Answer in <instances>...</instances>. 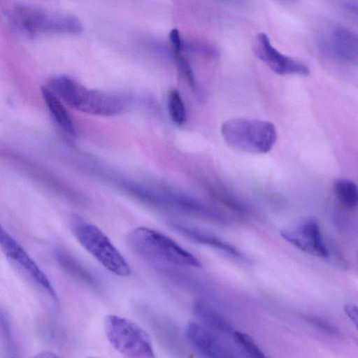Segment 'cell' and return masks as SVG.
Instances as JSON below:
<instances>
[{
    "mask_svg": "<svg viewBox=\"0 0 358 358\" xmlns=\"http://www.w3.org/2000/svg\"><path fill=\"white\" fill-rule=\"evenodd\" d=\"M131 249L138 255L180 266L200 267V261L166 235L145 227H138L127 234Z\"/></svg>",
    "mask_w": 358,
    "mask_h": 358,
    "instance_id": "obj_3",
    "label": "cell"
},
{
    "mask_svg": "<svg viewBox=\"0 0 358 358\" xmlns=\"http://www.w3.org/2000/svg\"><path fill=\"white\" fill-rule=\"evenodd\" d=\"M232 336L236 343L249 356L264 357L265 355L253 338L242 331H234Z\"/></svg>",
    "mask_w": 358,
    "mask_h": 358,
    "instance_id": "obj_18",
    "label": "cell"
},
{
    "mask_svg": "<svg viewBox=\"0 0 358 358\" xmlns=\"http://www.w3.org/2000/svg\"><path fill=\"white\" fill-rule=\"evenodd\" d=\"M329 39L331 51L336 58L348 63H357L358 38L355 33L345 27H336Z\"/></svg>",
    "mask_w": 358,
    "mask_h": 358,
    "instance_id": "obj_11",
    "label": "cell"
},
{
    "mask_svg": "<svg viewBox=\"0 0 358 358\" xmlns=\"http://www.w3.org/2000/svg\"><path fill=\"white\" fill-rule=\"evenodd\" d=\"M103 325L108 342L119 353L131 358L155 357L148 334L134 322L110 314L104 318Z\"/></svg>",
    "mask_w": 358,
    "mask_h": 358,
    "instance_id": "obj_6",
    "label": "cell"
},
{
    "mask_svg": "<svg viewBox=\"0 0 358 358\" xmlns=\"http://www.w3.org/2000/svg\"><path fill=\"white\" fill-rule=\"evenodd\" d=\"M220 131L229 146L251 154L269 152L278 138L276 128L272 122L256 118L229 119L222 124Z\"/></svg>",
    "mask_w": 358,
    "mask_h": 358,
    "instance_id": "obj_2",
    "label": "cell"
},
{
    "mask_svg": "<svg viewBox=\"0 0 358 358\" xmlns=\"http://www.w3.org/2000/svg\"><path fill=\"white\" fill-rule=\"evenodd\" d=\"M184 337L192 350L201 357H232L229 347L215 332L201 323L193 321L188 322L185 329Z\"/></svg>",
    "mask_w": 358,
    "mask_h": 358,
    "instance_id": "obj_9",
    "label": "cell"
},
{
    "mask_svg": "<svg viewBox=\"0 0 358 358\" xmlns=\"http://www.w3.org/2000/svg\"><path fill=\"white\" fill-rule=\"evenodd\" d=\"M168 224L173 231L194 243L213 247L235 257L241 256L235 247L206 231L177 221H171Z\"/></svg>",
    "mask_w": 358,
    "mask_h": 358,
    "instance_id": "obj_12",
    "label": "cell"
},
{
    "mask_svg": "<svg viewBox=\"0 0 358 358\" xmlns=\"http://www.w3.org/2000/svg\"><path fill=\"white\" fill-rule=\"evenodd\" d=\"M169 40L172 48V52H182L184 50V43L182 38L176 29H173L169 34Z\"/></svg>",
    "mask_w": 358,
    "mask_h": 358,
    "instance_id": "obj_24",
    "label": "cell"
},
{
    "mask_svg": "<svg viewBox=\"0 0 358 358\" xmlns=\"http://www.w3.org/2000/svg\"><path fill=\"white\" fill-rule=\"evenodd\" d=\"M55 259L69 275L93 289H99L96 280L75 257L66 251L57 250Z\"/></svg>",
    "mask_w": 358,
    "mask_h": 358,
    "instance_id": "obj_15",
    "label": "cell"
},
{
    "mask_svg": "<svg viewBox=\"0 0 358 358\" xmlns=\"http://www.w3.org/2000/svg\"><path fill=\"white\" fill-rule=\"evenodd\" d=\"M280 236L301 251L322 258L329 257L320 226L315 219H308L296 228L282 230Z\"/></svg>",
    "mask_w": 358,
    "mask_h": 358,
    "instance_id": "obj_10",
    "label": "cell"
},
{
    "mask_svg": "<svg viewBox=\"0 0 358 358\" xmlns=\"http://www.w3.org/2000/svg\"><path fill=\"white\" fill-rule=\"evenodd\" d=\"M222 3L233 5V6H241L245 3L246 0H218Z\"/></svg>",
    "mask_w": 358,
    "mask_h": 358,
    "instance_id": "obj_26",
    "label": "cell"
},
{
    "mask_svg": "<svg viewBox=\"0 0 358 358\" xmlns=\"http://www.w3.org/2000/svg\"><path fill=\"white\" fill-rule=\"evenodd\" d=\"M334 192L338 201L346 208H355L358 203L357 185L351 180L338 178L333 184Z\"/></svg>",
    "mask_w": 358,
    "mask_h": 358,
    "instance_id": "obj_16",
    "label": "cell"
},
{
    "mask_svg": "<svg viewBox=\"0 0 358 358\" xmlns=\"http://www.w3.org/2000/svg\"><path fill=\"white\" fill-rule=\"evenodd\" d=\"M13 19L17 29L30 38L44 34H78L83 30L80 20L75 16L34 6H17Z\"/></svg>",
    "mask_w": 358,
    "mask_h": 358,
    "instance_id": "obj_5",
    "label": "cell"
},
{
    "mask_svg": "<svg viewBox=\"0 0 358 358\" xmlns=\"http://www.w3.org/2000/svg\"><path fill=\"white\" fill-rule=\"evenodd\" d=\"M36 357H48V358H50V357H56L57 355L53 354L52 352H40V354H38L36 356Z\"/></svg>",
    "mask_w": 358,
    "mask_h": 358,
    "instance_id": "obj_27",
    "label": "cell"
},
{
    "mask_svg": "<svg viewBox=\"0 0 358 358\" xmlns=\"http://www.w3.org/2000/svg\"><path fill=\"white\" fill-rule=\"evenodd\" d=\"M41 90L45 105L56 124L66 134L76 136V129L74 122L61 99L46 86H42Z\"/></svg>",
    "mask_w": 358,
    "mask_h": 358,
    "instance_id": "obj_14",
    "label": "cell"
},
{
    "mask_svg": "<svg viewBox=\"0 0 358 358\" xmlns=\"http://www.w3.org/2000/svg\"><path fill=\"white\" fill-rule=\"evenodd\" d=\"M185 49H188L197 54L210 58L216 57L218 54L217 49L213 45H212L210 43L202 41H197L189 43H187L185 41L184 50Z\"/></svg>",
    "mask_w": 358,
    "mask_h": 358,
    "instance_id": "obj_21",
    "label": "cell"
},
{
    "mask_svg": "<svg viewBox=\"0 0 358 358\" xmlns=\"http://www.w3.org/2000/svg\"><path fill=\"white\" fill-rule=\"evenodd\" d=\"M182 52H173L176 64L179 71L188 81L189 85L195 91H197V83L196 81L192 66L187 58L183 56Z\"/></svg>",
    "mask_w": 358,
    "mask_h": 358,
    "instance_id": "obj_20",
    "label": "cell"
},
{
    "mask_svg": "<svg viewBox=\"0 0 358 358\" xmlns=\"http://www.w3.org/2000/svg\"><path fill=\"white\" fill-rule=\"evenodd\" d=\"M254 50L257 57L278 75L308 76L310 74V69L306 64L278 50L265 33L257 35Z\"/></svg>",
    "mask_w": 358,
    "mask_h": 358,
    "instance_id": "obj_7",
    "label": "cell"
},
{
    "mask_svg": "<svg viewBox=\"0 0 358 358\" xmlns=\"http://www.w3.org/2000/svg\"><path fill=\"white\" fill-rule=\"evenodd\" d=\"M344 312L352 321V322L357 327L358 320V310L357 306L353 303H347L344 306Z\"/></svg>",
    "mask_w": 358,
    "mask_h": 358,
    "instance_id": "obj_25",
    "label": "cell"
},
{
    "mask_svg": "<svg viewBox=\"0 0 358 358\" xmlns=\"http://www.w3.org/2000/svg\"><path fill=\"white\" fill-rule=\"evenodd\" d=\"M0 247L8 259L20 265L55 301H57V294L45 274L1 224Z\"/></svg>",
    "mask_w": 358,
    "mask_h": 358,
    "instance_id": "obj_8",
    "label": "cell"
},
{
    "mask_svg": "<svg viewBox=\"0 0 358 358\" xmlns=\"http://www.w3.org/2000/svg\"><path fill=\"white\" fill-rule=\"evenodd\" d=\"M0 336L5 348L8 352L13 351V340L10 325L5 313L0 308Z\"/></svg>",
    "mask_w": 358,
    "mask_h": 358,
    "instance_id": "obj_22",
    "label": "cell"
},
{
    "mask_svg": "<svg viewBox=\"0 0 358 358\" xmlns=\"http://www.w3.org/2000/svg\"><path fill=\"white\" fill-rule=\"evenodd\" d=\"M305 319L310 324L316 327L317 328L326 331L331 334H338V329L329 322L321 319L318 317L308 315L306 316Z\"/></svg>",
    "mask_w": 358,
    "mask_h": 358,
    "instance_id": "obj_23",
    "label": "cell"
},
{
    "mask_svg": "<svg viewBox=\"0 0 358 358\" xmlns=\"http://www.w3.org/2000/svg\"><path fill=\"white\" fill-rule=\"evenodd\" d=\"M192 310L200 323L213 332L222 334L233 333L234 330L228 320L206 302L195 301Z\"/></svg>",
    "mask_w": 358,
    "mask_h": 358,
    "instance_id": "obj_13",
    "label": "cell"
},
{
    "mask_svg": "<svg viewBox=\"0 0 358 358\" xmlns=\"http://www.w3.org/2000/svg\"><path fill=\"white\" fill-rule=\"evenodd\" d=\"M71 231L79 243L107 270L121 277L131 275L127 260L98 227L75 217Z\"/></svg>",
    "mask_w": 358,
    "mask_h": 358,
    "instance_id": "obj_4",
    "label": "cell"
},
{
    "mask_svg": "<svg viewBox=\"0 0 358 358\" xmlns=\"http://www.w3.org/2000/svg\"><path fill=\"white\" fill-rule=\"evenodd\" d=\"M168 111L171 121L177 126L183 125L187 120L184 100L178 90H171L167 96Z\"/></svg>",
    "mask_w": 358,
    "mask_h": 358,
    "instance_id": "obj_17",
    "label": "cell"
},
{
    "mask_svg": "<svg viewBox=\"0 0 358 358\" xmlns=\"http://www.w3.org/2000/svg\"><path fill=\"white\" fill-rule=\"evenodd\" d=\"M46 87L71 108L90 115H116L124 111L129 104L124 96L89 89L65 75L50 78Z\"/></svg>",
    "mask_w": 358,
    "mask_h": 358,
    "instance_id": "obj_1",
    "label": "cell"
},
{
    "mask_svg": "<svg viewBox=\"0 0 358 358\" xmlns=\"http://www.w3.org/2000/svg\"><path fill=\"white\" fill-rule=\"evenodd\" d=\"M212 194L219 202L240 214L247 213L244 204L234 195L224 189L216 188Z\"/></svg>",
    "mask_w": 358,
    "mask_h": 358,
    "instance_id": "obj_19",
    "label": "cell"
}]
</instances>
